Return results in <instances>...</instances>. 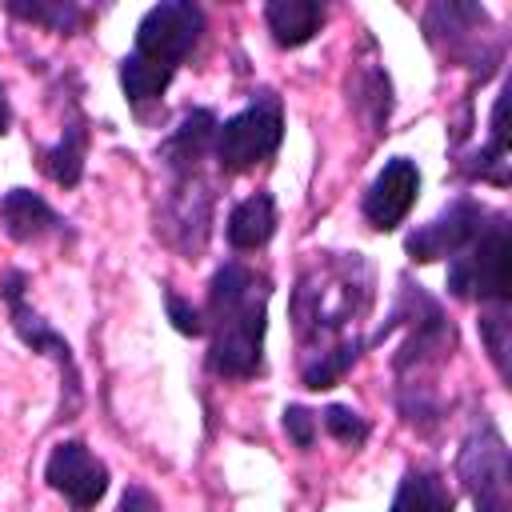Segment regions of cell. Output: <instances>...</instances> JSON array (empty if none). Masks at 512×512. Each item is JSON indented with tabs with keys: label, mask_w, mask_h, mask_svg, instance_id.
<instances>
[{
	"label": "cell",
	"mask_w": 512,
	"mask_h": 512,
	"mask_svg": "<svg viewBox=\"0 0 512 512\" xmlns=\"http://www.w3.org/2000/svg\"><path fill=\"white\" fill-rule=\"evenodd\" d=\"M416 196H420V168H416V160L392 156V160L376 172V180L368 184V192L360 196V212H364L368 228L392 232V228H400L404 216L412 212Z\"/></svg>",
	"instance_id": "4fadbf2b"
},
{
	"label": "cell",
	"mask_w": 512,
	"mask_h": 512,
	"mask_svg": "<svg viewBox=\"0 0 512 512\" xmlns=\"http://www.w3.org/2000/svg\"><path fill=\"white\" fill-rule=\"evenodd\" d=\"M28 272L24 268H8L0 276V300L8 304V324L12 332L20 336L24 348H32L36 356H48L60 372V404H56V424H68L80 416L84 408V376H80V364H76V352L72 344L28 304Z\"/></svg>",
	"instance_id": "8992f818"
},
{
	"label": "cell",
	"mask_w": 512,
	"mask_h": 512,
	"mask_svg": "<svg viewBox=\"0 0 512 512\" xmlns=\"http://www.w3.org/2000/svg\"><path fill=\"white\" fill-rule=\"evenodd\" d=\"M276 224H280V216H276L272 192L256 188V192H248L244 200L232 204V212L224 220V236L236 252H256L276 236Z\"/></svg>",
	"instance_id": "2e32d148"
},
{
	"label": "cell",
	"mask_w": 512,
	"mask_h": 512,
	"mask_svg": "<svg viewBox=\"0 0 512 512\" xmlns=\"http://www.w3.org/2000/svg\"><path fill=\"white\" fill-rule=\"evenodd\" d=\"M280 424H284V436L296 444V448H312L316 444V432H320V412H312V408H304V404H288L284 408V416H280Z\"/></svg>",
	"instance_id": "d4e9b609"
},
{
	"label": "cell",
	"mask_w": 512,
	"mask_h": 512,
	"mask_svg": "<svg viewBox=\"0 0 512 512\" xmlns=\"http://www.w3.org/2000/svg\"><path fill=\"white\" fill-rule=\"evenodd\" d=\"M0 228L12 244H40L48 236H72L68 220L32 188H8L0 196Z\"/></svg>",
	"instance_id": "9a60e30c"
},
{
	"label": "cell",
	"mask_w": 512,
	"mask_h": 512,
	"mask_svg": "<svg viewBox=\"0 0 512 512\" xmlns=\"http://www.w3.org/2000/svg\"><path fill=\"white\" fill-rule=\"evenodd\" d=\"M12 128V104H8V88H4V80H0V136Z\"/></svg>",
	"instance_id": "4316f807"
},
{
	"label": "cell",
	"mask_w": 512,
	"mask_h": 512,
	"mask_svg": "<svg viewBox=\"0 0 512 512\" xmlns=\"http://www.w3.org/2000/svg\"><path fill=\"white\" fill-rule=\"evenodd\" d=\"M504 108H508V92H500L492 100V136L484 148H476L468 160H460V172L472 176V180H484V184H496V188H508V128H504Z\"/></svg>",
	"instance_id": "ac0fdd59"
},
{
	"label": "cell",
	"mask_w": 512,
	"mask_h": 512,
	"mask_svg": "<svg viewBox=\"0 0 512 512\" xmlns=\"http://www.w3.org/2000/svg\"><path fill=\"white\" fill-rule=\"evenodd\" d=\"M268 272L224 260L208 280L204 300V336H208V372L220 380H256L264 376V332H268Z\"/></svg>",
	"instance_id": "277c9868"
},
{
	"label": "cell",
	"mask_w": 512,
	"mask_h": 512,
	"mask_svg": "<svg viewBox=\"0 0 512 512\" xmlns=\"http://www.w3.org/2000/svg\"><path fill=\"white\" fill-rule=\"evenodd\" d=\"M44 484L56 496H64L72 512H92L108 496L112 476H108V464L84 440H60L44 460Z\"/></svg>",
	"instance_id": "7c38bea8"
},
{
	"label": "cell",
	"mask_w": 512,
	"mask_h": 512,
	"mask_svg": "<svg viewBox=\"0 0 512 512\" xmlns=\"http://www.w3.org/2000/svg\"><path fill=\"white\" fill-rule=\"evenodd\" d=\"M396 328L408 332L396 344V352H392L396 408H400V416H404L408 428H416L420 436H428L444 420L436 376H440V368L452 360V352L460 344L456 320L444 312V304L424 284H416L412 276H400V296H396L388 320L368 336V348L384 344Z\"/></svg>",
	"instance_id": "7a4b0ae2"
},
{
	"label": "cell",
	"mask_w": 512,
	"mask_h": 512,
	"mask_svg": "<svg viewBox=\"0 0 512 512\" xmlns=\"http://www.w3.org/2000/svg\"><path fill=\"white\" fill-rule=\"evenodd\" d=\"M376 304V272L360 252H312L292 288V332L300 344V384L336 388L368 352L360 332Z\"/></svg>",
	"instance_id": "6da1fadb"
},
{
	"label": "cell",
	"mask_w": 512,
	"mask_h": 512,
	"mask_svg": "<svg viewBox=\"0 0 512 512\" xmlns=\"http://www.w3.org/2000/svg\"><path fill=\"white\" fill-rule=\"evenodd\" d=\"M492 208L480 204L476 196H456L440 216H432L428 224H416L404 236V252L412 264H432V260H452L456 252H464L488 224H492Z\"/></svg>",
	"instance_id": "8fae6325"
},
{
	"label": "cell",
	"mask_w": 512,
	"mask_h": 512,
	"mask_svg": "<svg viewBox=\"0 0 512 512\" xmlns=\"http://www.w3.org/2000/svg\"><path fill=\"white\" fill-rule=\"evenodd\" d=\"M160 296H164V312H168V324L180 332V336H192V340H200L204 336V312L192 304V300H184L172 284H160Z\"/></svg>",
	"instance_id": "cb8c5ba5"
},
{
	"label": "cell",
	"mask_w": 512,
	"mask_h": 512,
	"mask_svg": "<svg viewBox=\"0 0 512 512\" xmlns=\"http://www.w3.org/2000/svg\"><path fill=\"white\" fill-rule=\"evenodd\" d=\"M488 8L480 4H460V0H436L424 8V36L432 48H440L452 64H468L472 76L484 84L492 68L500 64L504 48L500 40H488Z\"/></svg>",
	"instance_id": "30bf717a"
},
{
	"label": "cell",
	"mask_w": 512,
	"mask_h": 512,
	"mask_svg": "<svg viewBox=\"0 0 512 512\" xmlns=\"http://www.w3.org/2000/svg\"><path fill=\"white\" fill-rule=\"evenodd\" d=\"M116 512H164V508H160V496L152 488L128 484L124 496H120V504H116Z\"/></svg>",
	"instance_id": "484cf974"
},
{
	"label": "cell",
	"mask_w": 512,
	"mask_h": 512,
	"mask_svg": "<svg viewBox=\"0 0 512 512\" xmlns=\"http://www.w3.org/2000/svg\"><path fill=\"white\" fill-rule=\"evenodd\" d=\"M328 20V4L320 0H268L264 4V24L280 48H300L308 44Z\"/></svg>",
	"instance_id": "e0dca14e"
},
{
	"label": "cell",
	"mask_w": 512,
	"mask_h": 512,
	"mask_svg": "<svg viewBox=\"0 0 512 512\" xmlns=\"http://www.w3.org/2000/svg\"><path fill=\"white\" fill-rule=\"evenodd\" d=\"M320 424H324V432H328L336 444H344V448H364V440L372 436L368 416H360L356 408H344V404H328V408L320 412Z\"/></svg>",
	"instance_id": "603a6c76"
},
{
	"label": "cell",
	"mask_w": 512,
	"mask_h": 512,
	"mask_svg": "<svg viewBox=\"0 0 512 512\" xmlns=\"http://www.w3.org/2000/svg\"><path fill=\"white\" fill-rule=\"evenodd\" d=\"M456 496L448 488V480L432 468H408L396 484L392 508L388 512H452Z\"/></svg>",
	"instance_id": "d6986e66"
},
{
	"label": "cell",
	"mask_w": 512,
	"mask_h": 512,
	"mask_svg": "<svg viewBox=\"0 0 512 512\" xmlns=\"http://www.w3.org/2000/svg\"><path fill=\"white\" fill-rule=\"evenodd\" d=\"M480 340H484V352L496 368V376L508 384V352H512V320H508V300H496V304H480Z\"/></svg>",
	"instance_id": "44dd1931"
},
{
	"label": "cell",
	"mask_w": 512,
	"mask_h": 512,
	"mask_svg": "<svg viewBox=\"0 0 512 512\" xmlns=\"http://www.w3.org/2000/svg\"><path fill=\"white\" fill-rule=\"evenodd\" d=\"M352 104H356V108L364 112V120L380 132V128L388 124V116H392V80H388V72H384V68H364Z\"/></svg>",
	"instance_id": "7402d4cb"
},
{
	"label": "cell",
	"mask_w": 512,
	"mask_h": 512,
	"mask_svg": "<svg viewBox=\"0 0 512 512\" xmlns=\"http://www.w3.org/2000/svg\"><path fill=\"white\" fill-rule=\"evenodd\" d=\"M456 480L464 484L472 512H512V456L504 432L488 412H476L460 440Z\"/></svg>",
	"instance_id": "ba28073f"
},
{
	"label": "cell",
	"mask_w": 512,
	"mask_h": 512,
	"mask_svg": "<svg viewBox=\"0 0 512 512\" xmlns=\"http://www.w3.org/2000/svg\"><path fill=\"white\" fill-rule=\"evenodd\" d=\"M4 12L24 20V24L48 28L56 36H72L80 28V20H84V8L76 0H8Z\"/></svg>",
	"instance_id": "ffe728a7"
},
{
	"label": "cell",
	"mask_w": 512,
	"mask_h": 512,
	"mask_svg": "<svg viewBox=\"0 0 512 512\" xmlns=\"http://www.w3.org/2000/svg\"><path fill=\"white\" fill-rule=\"evenodd\" d=\"M84 160H88V116L80 112V100L68 96L64 100V128H60L56 144L36 148V168L52 184L76 188L84 180Z\"/></svg>",
	"instance_id": "5bb4252c"
},
{
	"label": "cell",
	"mask_w": 512,
	"mask_h": 512,
	"mask_svg": "<svg viewBox=\"0 0 512 512\" xmlns=\"http://www.w3.org/2000/svg\"><path fill=\"white\" fill-rule=\"evenodd\" d=\"M284 144V104L272 88H260L248 108L216 124L212 136V164L220 176L252 172L256 164L272 160Z\"/></svg>",
	"instance_id": "52a82bcc"
},
{
	"label": "cell",
	"mask_w": 512,
	"mask_h": 512,
	"mask_svg": "<svg viewBox=\"0 0 512 512\" xmlns=\"http://www.w3.org/2000/svg\"><path fill=\"white\" fill-rule=\"evenodd\" d=\"M220 116L212 108H188L184 120L160 140L156 160L168 172L160 208H156V236L184 260H196L212 236V208H216V164H212V136Z\"/></svg>",
	"instance_id": "3957f363"
},
{
	"label": "cell",
	"mask_w": 512,
	"mask_h": 512,
	"mask_svg": "<svg viewBox=\"0 0 512 512\" xmlns=\"http://www.w3.org/2000/svg\"><path fill=\"white\" fill-rule=\"evenodd\" d=\"M204 36V8L192 0L152 4L136 24V44L120 60V92L136 116H144L168 92L180 64Z\"/></svg>",
	"instance_id": "5b68a950"
},
{
	"label": "cell",
	"mask_w": 512,
	"mask_h": 512,
	"mask_svg": "<svg viewBox=\"0 0 512 512\" xmlns=\"http://www.w3.org/2000/svg\"><path fill=\"white\" fill-rule=\"evenodd\" d=\"M448 296L464 304H496L512 296V232L508 216L496 212L492 224L448 260Z\"/></svg>",
	"instance_id": "9c48e42d"
}]
</instances>
